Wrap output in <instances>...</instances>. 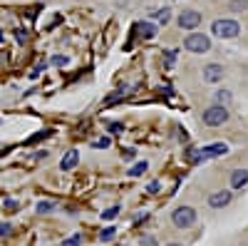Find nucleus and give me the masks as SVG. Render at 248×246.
<instances>
[{
	"mask_svg": "<svg viewBox=\"0 0 248 246\" xmlns=\"http://www.w3.org/2000/svg\"><path fill=\"white\" fill-rule=\"evenodd\" d=\"M184 48L189 50V52L201 55V52H209V50H211V40L206 37L203 33H191L189 37L184 40Z\"/></svg>",
	"mask_w": 248,
	"mask_h": 246,
	"instance_id": "obj_1",
	"label": "nucleus"
},
{
	"mask_svg": "<svg viewBox=\"0 0 248 246\" xmlns=\"http://www.w3.org/2000/svg\"><path fill=\"white\" fill-rule=\"evenodd\" d=\"M211 33L218 35V37H226V40H231L241 33V25L236 23V20H214V25H211Z\"/></svg>",
	"mask_w": 248,
	"mask_h": 246,
	"instance_id": "obj_2",
	"label": "nucleus"
},
{
	"mask_svg": "<svg viewBox=\"0 0 248 246\" xmlns=\"http://www.w3.org/2000/svg\"><path fill=\"white\" fill-rule=\"evenodd\" d=\"M226 119H229V110H226L223 105H214V107H209L203 112V122L209 127H218V125H223Z\"/></svg>",
	"mask_w": 248,
	"mask_h": 246,
	"instance_id": "obj_3",
	"label": "nucleus"
},
{
	"mask_svg": "<svg viewBox=\"0 0 248 246\" xmlns=\"http://www.w3.org/2000/svg\"><path fill=\"white\" fill-rule=\"evenodd\" d=\"M171 221L176 224L179 229H186V227H191V224L196 221V212L191 207H179L174 214H171Z\"/></svg>",
	"mask_w": 248,
	"mask_h": 246,
	"instance_id": "obj_4",
	"label": "nucleus"
},
{
	"mask_svg": "<svg viewBox=\"0 0 248 246\" xmlns=\"http://www.w3.org/2000/svg\"><path fill=\"white\" fill-rule=\"evenodd\" d=\"M199 23H201V13H196V10H184L179 15V28H184V30H194V28H199Z\"/></svg>",
	"mask_w": 248,
	"mask_h": 246,
	"instance_id": "obj_5",
	"label": "nucleus"
},
{
	"mask_svg": "<svg viewBox=\"0 0 248 246\" xmlns=\"http://www.w3.org/2000/svg\"><path fill=\"white\" fill-rule=\"evenodd\" d=\"M199 152H201V159H211V157H221V154H226V152H229V147H226V145H221V142H218V145L203 147V149H199Z\"/></svg>",
	"mask_w": 248,
	"mask_h": 246,
	"instance_id": "obj_6",
	"label": "nucleus"
},
{
	"mask_svg": "<svg viewBox=\"0 0 248 246\" xmlns=\"http://www.w3.org/2000/svg\"><path fill=\"white\" fill-rule=\"evenodd\" d=\"M229 201H231V192H214V194L209 197V204H211V207H216V209L226 207Z\"/></svg>",
	"mask_w": 248,
	"mask_h": 246,
	"instance_id": "obj_7",
	"label": "nucleus"
},
{
	"mask_svg": "<svg viewBox=\"0 0 248 246\" xmlns=\"http://www.w3.org/2000/svg\"><path fill=\"white\" fill-rule=\"evenodd\" d=\"M77 162H79V152L77 149H70L65 157H62V162H60V167L65 169V172H70L72 167H77Z\"/></svg>",
	"mask_w": 248,
	"mask_h": 246,
	"instance_id": "obj_8",
	"label": "nucleus"
},
{
	"mask_svg": "<svg viewBox=\"0 0 248 246\" xmlns=\"http://www.w3.org/2000/svg\"><path fill=\"white\" fill-rule=\"evenodd\" d=\"M221 77H223V67H221V65L203 67V80H206V82H218Z\"/></svg>",
	"mask_w": 248,
	"mask_h": 246,
	"instance_id": "obj_9",
	"label": "nucleus"
},
{
	"mask_svg": "<svg viewBox=\"0 0 248 246\" xmlns=\"http://www.w3.org/2000/svg\"><path fill=\"white\" fill-rule=\"evenodd\" d=\"M243 184H248V169H236L231 174V187L233 189H241Z\"/></svg>",
	"mask_w": 248,
	"mask_h": 246,
	"instance_id": "obj_10",
	"label": "nucleus"
},
{
	"mask_svg": "<svg viewBox=\"0 0 248 246\" xmlns=\"http://www.w3.org/2000/svg\"><path fill=\"white\" fill-rule=\"evenodd\" d=\"M139 30H141V37H147V40H152V37L156 35V28H154L152 23H144Z\"/></svg>",
	"mask_w": 248,
	"mask_h": 246,
	"instance_id": "obj_11",
	"label": "nucleus"
},
{
	"mask_svg": "<svg viewBox=\"0 0 248 246\" xmlns=\"http://www.w3.org/2000/svg\"><path fill=\"white\" fill-rule=\"evenodd\" d=\"M144 172H147V162H139V164H134V167L129 169V177H141Z\"/></svg>",
	"mask_w": 248,
	"mask_h": 246,
	"instance_id": "obj_12",
	"label": "nucleus"
},
{
	"mask_svg": "<svg viewBox=\"0 0 248 246\" xmlns=\"http://www.w3.org/2000/svg\"><path fill=\"white\" fill-rule=\"evenodd\" d=\"M156 20H159V23H164V25H167L169 20H171V10H169V8L159 10V13H156Z\"/></svg>",
	"mask_w": 248,
	"mask_h": 246,
	"instance_id": "obj_13",
	"label": "nucleus"
},
{
	"mask_svg": "<svg viewBox=\"0 0 248 246\" xmlns=\"http://www.w3.org/2000/svg\"><path fill=\"white\" fill-rule=\"evenodd\" d=\"M216 99H218V105H229V102H231V95L226 92V90H218V92H216Z\"/></svg>",
	"mask_w": 248,
	"mask_h": 246,
	"instance_id": "obj_14",
	"label": "nucleus"
},
{
	"mask_svg": "<svg viewBox=\"0 0 248 246\" xmlns=\"http://www.w3.org/2000/svg\"><path fill=\"white\" fill-rule=\"evenodd\" d=\"M114 231H117L114 227H107L105 231L99 234V239H102V241H112V239H114Z\"/></svg>",
	"mask_w": 248,
	"mask_h": 246,
	"instance_id": "obj_15",
	"label": "nucleus"
},
{
	"mask_svg": "<svg viewBox=\"0 0 248 246\" xmlns=\"http://www.w3.org/2000/svg\"><path fill=\"white\" fill-rule=\"evenodd\" d=\"M246 8H248V0H233V3H231V10H236V13H241Z\"/></svg>",
	"mask_w": 248,
	"mask_h": 246,
	"instance_id": "obj_16",
	"label": "nucleus"
},
{
	"mask_svg": "<svg viewBox=\"0 0 248 246\" xmlns=\"http://www.w3.org/2000/svg\"><path fill=\"white\" fill-rule=\"evenodd\" d=\"M52 207H55L52 201H40V204H37V212H40V214H47Z\"/></svg>",
	"mask_w": 248,
	"mask_h": 246,
	"instance_id": "obj_17",
	"label": "nucleus"
},
{
	"mask_svg": "<svg viewBox=\"0 0 248 246\" xmlns=\"http://www.w3.org/2000/svg\"><path fill=\"white\" fill-rule=\"evenodd\" d=\"M109 145H112V142H109L107 137H102V139H97V142H94V147H97V149H107Z\"/></svg>",
	"mask_w": 248,
	"mask_h": 246,
	"instance_id": "obj_18",
	"label": "nucleus"
},
{
	"mask_svg": "<svg viewBox=\"0 0 248 246\" xmlns=\"http://www.w3.org/2000/svg\"><path fill=\"white\" fill-rule=\"evenodd\" d=\"M119 214V207H112V209H107V212H102V216H105V219H114Z\"/></svg>",
	"mask_w": 248,
	"mask_h": 246,
	"instance_id": "obj_19",
	"label": "nucleus"
},
{
	"mask_svg": "<svg viewBox=\"0 0 248 246\" xmlns=\"http://www.w3.org/2000/svg\"><path fill=\"white\" fill-rule=\"evenodd\" d=\"M52 65H57V67L67 65V57H62V55H55V57H52Z\"/></svg>",
	"mask_w": 248,
	"mask_h": 246,
	"instance_id": "obj_20",
	"label": "nucleus"
},
{
	"mask_svg": "<svg viewBox=\"0 0 248 246\" xmlns=\"http://www.w3.org/2000/svg\"><path fill=\"white\" fill-rule=\"evenodd\" d=\"M79 241H82V236L77 234V236H72V239H67L65 244H62V246H79Z\"/></svg>",
	"mask_w": 248,
	"mask_h": 246,
	"instance_id": "obj_21",
	"label": "nucleus"
},
{
	"mask_svg": "<svg viewBox=\"0 0 248 246\" xmlns=\"http://www.w3.org/2000/svg\"><path fill=\"white\" fill-rule=\"evenodd\" d=\"M141 246H156V239L154 236H141Z\"/></svg>",
	"mask_w": 248,
	"mask_h": 246,
	"instance_id": "obj_22",
	"label": "nucleus"
},
{
	"mask_svg": "<svg viewBox=\"0 0 248 246\" xmlns=\"http://www.w3.org/2000/svg\"><path fill=\"white\" fill-rule=\"evenodd\" d=\"M5 234H10V227H8V224H3V221H0V236H5Z\"/></svg>",
	"mask_w": 248,
	"mask_h": 246,
	"instance_id": "obj_23",
	"label": "nucleus"
},
{
	"mask_svg": "<svg viewBox=\"0 0 248 246\" xmlns=\"http://www.w3.org/2000/svg\"><path fill=\"white\" fill-rule=\"evenodd\" d=\"M169 246H181V244H169Z\"/></svg>",
	"mask_w": 248,
	"mask_h": 246,
	"instance_id": "obj_24",
	"label": "nucleus"
},
{
	"mask_svg": "<svg viewBox=\"0 0 248 246\" xmlns=\"http://www.w3.org/2000/svg\"><path fill=\"white\" fill-rule=\"evenodd\" d=\"M0 40H3V35H0Z\"/></svg>",
	"mask_w": 248,
	"mask_h": 246,
	"instance_id": "obj_25",
	"label": "nucleus"
}]
</instances>
